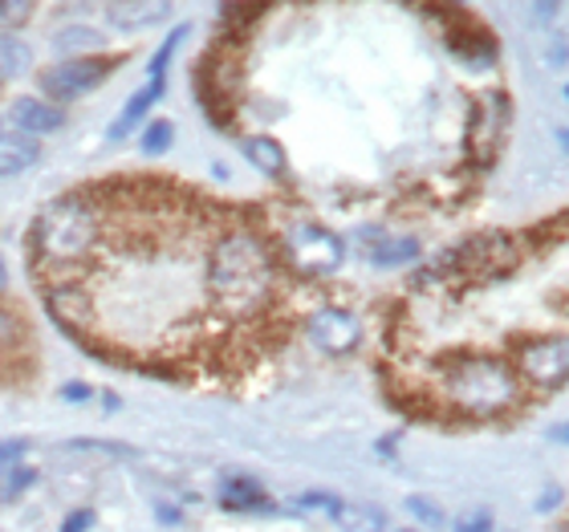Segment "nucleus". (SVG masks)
Instances as JSON below:
<instances>
[{
    "label": "nucleus",
    "mask_w": 569,
    "mask_h": 532,
    "mask_svg": "<svg viewBox=\"0 0 569 532\" xmlns=\"http://www.w3.org/2000/svg\"><path fill=\"white\" fill-rule=\"evenodd\" d=\"M232 220L163 179H114L37 215L29 252L61 330L154 379H224L261 362L264 338L216 293L212 249Z\"/></svg>",
    "instance_id": "f257e3e1"
},
{
    "label": "nucleus",
    "mask_w": 569,
    "mask_h": 532,
    "mask_svg": "<svg viewBox=\"0 0 569 532\" xmlns=\"http://www.w3.org/2000/svg\"><path fill=\"white\" fill-rule=\"evenodd\" d=\"M436 402L448 411H460L463 419H497L509 406H517L525 394V382L517 370H509L500 358L488 354H451L439 362Z\"/></svg>",
    "instance_id": "f03ea898"
},
{
    "label": "nucleus",
    "mask_w": 569,
    "mask_h": 532,
    "mask_svg": "<svg viewBox=\"0 0 569 532\" xmlns=\"http://www.w3.org/2000/svg\"><path fill=\"white\" fill-rule=\"evenodd\" d=\"M284 264L301 277H330L346 257V244L321 224H297L281 244Z\"/></svg>",
    "instance_id": "7ed1b4c3"
},
{
    "label": "nucleus",
    "mask_w": 569,
    "mask_h": 532,
    "mask_svg": "<svg viewBox=\"0 0 569 532\" xmlns=\"http://www.w3.org/2000/svg\"><path fill=\"white\" fill-rule=\"evenodd\" d=\"M517 374L537 391H553L569 382V333H546L517 350Z\"/></svg>",
    "instance_id": "20e7f679"
},
{
    "label": "nucleus",
    "mask_w": 569,
    "mask_h": 532,
    "mask_svg": "<svg viewBox=\"0 0 569 532\" xmlns=\"http://www.w3.org/2000/svg\"><path fill=\"white\" fill-rule=\"evenodd\" d=\"M119 58H70V61H58V66H49L41 73V90L49 98H58V102H73V98L90 94L98 86L107 82L110 73H114Z\"/></svg>",
    "instance_id": "39448f33"
},
{
    "label": "nucleus",
    "mask_w": 569,
    "mask_h": 532,
    "mask_svg": "<svg viewBox=\"0 0 569 532\" xmlns=\"http://www.w3.org/2000/svg\"><path fill=\"white\" fill-rule=\"evenodd\" d=\"M509 122H512V107L500 90L480 98L472 119H468V151H472V159L492 163L497 151L505 147V139H509Z\"/></svg>",
    "instance_id": "423d86ee"
},
{
    "label": "nucleus",
    "mask_w": 569,
    "mask_h": 532,
    "mask_svg": "<svg viewBox=\"0 0 569 532\" xmlns=\"http://www.w3.org/2000/svg\"><path fill=\"white\" fill-rule=\"evenodd\" d=\"M306 333L309 342L318 345V350H326V354H350L362 342V325L346 309H318V313H309Z\"/></svg>",
    "instance_id": "0eeeda50"
},
{
    "label": "nucleus",
    "mask_w": 569,
    "mask_h": 532,
    "mask_svg": "<svg viewBox=\"0 0 569 532\" xmlns=\"http://www.w3.org/2000/svg\"><path fill=\"white\" fill-rule=\"evenodd\" d=\"M107 17L122 33H142L171 17V0H110Z\"/></svg>",
    "instance_id": "6e6552de"
},
{
    "label": "nucleus",
    "mask_w": 569,
    "mask_h": 532,
    "mask_svg": "<svg viewBox=\"0 0 569 532\" xmlns=\"http://www.w3.org/2000/svg\"><path fill=\"white\" fill-rule=\"evenodd\" d=\"M451 53L463 61V66H472V70H488L492 61H497V41L485 33V29H476V24H456L448 37Z\"/></svg>",
    "instance_id": "1a4fd4ad"
},
{
    "label": "nucleus",
    "mask_w": 569,
    "mask_h": 532,
    "mask_svg": "<svg viewBox=\"0 0 569 532\" xmlns=\"http://www.w3.org/2000/svg\"><path fill=\"white\" fill-rule=\"evenodd\" d=\"M12 122H17V131L21 134H53L66 122V114H61V107H53V102H41V98H17L12 102Z\"/></svg>",
    "instance_id": "9d476101"
},
{
    "label": "nucleus",
    "mask_w": 569,
    "mask_h": 532,
    "mask_svg": "<svg viewBox=\"0 0 569 532\" xmlns=\"http://www.w3.org/2000/svg\"><path fill=\"white\" fill-rule=\"evenodd\" d=\"M163 90H167V78H147V86H142L139 94H134L131 102L122 107L119 119L110 122L107 139H110V142H122V139H127V134H131L134 127H139V122H142V114H147V110H151L154 102L163 98Z\"/></svg>",
    "instance_id": "9b49d317"
},
{
    "label": "nucleus",
    "mask_w": 569,
    "mask_h": 532,
    "mask_svg": "<svg viewBox=\"0 0 569 532\" xmlns=\"http://www.w3.org/2000/svg\"><path fill=\"white\" fill-rule=\"evenodd\" d=\"M37 147L33 134H21V131H0V179L4 175H21L24 167L37 163Z\"/></svg>",
    "instance_id": "f8f14e48"
},
{
    "label": "nucleus",
    "mask_w": 569,
    "mask_h": 532,
    "mask_svg": "<svg viewBox=\"0 0 569 532\" xmlns=\"http://www.w3.org/2000/svg\"><path fill=\"white\" fill-rule=\"evenodd\" d=\"M220 500L232 512H273V500H264L261 488L244 480V475H228L224 488H220Z\"/></svg>",
    "instance_id": "ddd939ff"
},
{
    "label": "nucleus",
    "mask_w": 569,
    "mask_h": 532,
    "mask_svg": "<svg viewBox=\"0 0 569 532\" xmlns=\"http://www.w3.org/2000/svg\"><path fill=\"white\" fill-rule=\"evenodd\" d=\"M333 524L342 532H382L387 529V516L375 504H338L333 509Z\"/></svg>",
    "instance_id": "4468645a"
},
{
    "label": "nucleus",
    "mask_w": 569,
    "mask_h": 532,
    "mask_svg": "<svg viewBox=\"0 0 569 532\" xmlns=\"http://www.w3.org/2000/svg\"><path fill=\"white\" fill-rule=\"evenodd\" d=\"M244 154L264 175H284V147L277 139H249L244 142Z\"/></svg>",
    "instance_id": "2eb2a0df"
},
{
    "label": "nucleus",
    "mask_w": 569,
    "mask_h": 532,
    "mask_svg": "<svg viewBox=\"0 0 569 532\" xmlns=\"http://www.w3.org/2000/svg\"><path fill=\"white\" fill-rule=\"evenodd\" d=\"M419 257L416 240H382V244H370V261L379 269H399V264H411Z\"/></svg>",
    "instance_id": "dca6fc26"
},
{
    "label": "nucleus",
    "mask_w": 569,
    "mask_h": 532,
    "mask_svg": "<svg viewBox=\"0 0 569 532\" xmlns=\"http://www.w3.org/2000/svg\"><path fill=\"white\" fill-rule=\"evenodd\" d=\"M29 61H33V53L24 41H17L12 33H0V73H21L29 70Z\"/></svg>",
    "instance_id": "f3484780"
},
{
    "label": "nucleus",
    "mask_w": 569,
    "mask_h": 532,
    "mask_svg": "<svg viewBox=\"0 0 569 532\" xmlns=\"http://www.w3.org/2000/svg\"><path fill=\"white\" fill-rule=\"evenodd\" d=\"M171 139H176V127H171V122H151V127L142 131V151L163 154L167 147H171Z\"/></svg>",
    "instance_id": "a211bd4d"
},
{
    "label": "nucleus",
    "mask_w": 569,
    "mask_h": 532,
    "mask_svg": "<svg viewBox=\"0 0 569 532\" xmlns=\"http://www.w3.org/2000/svg\"><path fill=\"white\" fill-rule=\"evenodd\" d=\"M183 37H188V29H176V33L167 37L163 49H159L151 61V78H167V66H171V58H176V49L183 46Z\"/></svg>",
    "instance_id": "6ab92c4d"
},
{
    "label": "nucleus",
    "mask_w": 569,
    "mask_h": 532,
    "mask_svg": "<svg viewBox=\"0 0 569 532\" xmlns=\"http://www.w3.org/2000/svg\"><path fill=\"white\" fill-rule=\"evenodd\" d=\"M33 12V0H0V29H17V24L29 21Z\"/></svg>",
    "instance_id": "aec40b11"
},
{
    "label": "nucleus",
    "mask_w": 569,
    "mask_h": 532,
    "mask_svg": "<svg viewBox=\"0 0 569 532\" xmlns=\"http://www.w3.org/2000/svg\"><path fill=\"white\" fill-rule=\"evenodd\" d=\"M29 455V439H0V475Z\"/></svg>",
    "instance_id": "412c9836"
},
{
    "label": "nucleus",
    "mask_w": 569,
    "mask_h": 532,
    "mask_svg": "<svg viewBox=\"0 0 569 532\" xmlns=\"http://www.w3.org/2000/svg\"><path fill=\"white\" fill-rule=\"evenodd\" d=\"M456 532H492V516L485 509L463 512L460 521H456Z\"/></svg>",
    "instance_id": "4be33fe9"
},
{
    "label": "nucleus",
    "mask_w": 569,
    "mask_h": 532,
    "mask_svg": "<svg viewBox=\"0 0 569 532\" xmlns=\"http://www.w3.org/2000/svg\"><path fill=\"white\" fill-rule=\"evenodd\" d=\"M21 342V321L12 318L9 309H0V345H17Z\"/></svg>",
    "instance_id": "5701e85b"
},
{
    "label": "nucleus",
    "mask_w": 569,
    "mask_h": 532,
    "mask_svg": "<svg viewBox=\"0 0 569 532\" xmlns=\"http://www.w3.org/2000/svg\"><path fill=\"white\" fill-rule=\"evenodd\" d=\"M411 512H416V516H419V521H427V524H439V521H443V516H439V509H436V504H431V500H411Z\"/></svg>",
    "instance_id": "b1692460"
},
{
    "label": "nucleus",
    "mask_w": 569,
    "mask_h": 532,
    "mask_svg": "<svg viewBox=\"0 0 569 532\" xmlns=\"http://www.w3.org/2000/svg\"><path fill=\"white\" fill-rule=\"evenodd\" d=\"M90 524H94V512L82 509V512H73L70 521L61 524V532H86V529H90Z\"/></svg>",
    "instance_id": "393cba45"
},
{
    "label": "nucleus",
    "mask_w": 569,
    "mask_h": 532,
    "mask_svg": "<svg viewBox=\"0 0 569 532\" xmlns=\"http://www.w3.org/2000/svg\"><path fill=\"white\" fill-rule=\"evenodd\" d=\"M9 472H12V480H9V496H12V492H21L24 484H33V480H37V475H33V472H24V468H9Z\"/></svg>",
    "instance_id": "a878e982"
},
{
    "label": "nucleus",
    "mask_w": 569,
    "mask_h": 532,
    "mask_svg": "<svg viewBox=\"0 0 569 532\" xmlns=\"http://www.w3.org/2000/svg\"><path fill=\"white\" fill-rule=\"evenodd\" d=\"M558 4H561V0H537V21H541V24L553 21V12H558Z\"/></svg>",
    "instance_id": "bb28decb"
},
{
    "label": "nucleus",
    "mask_w": 569,
    "mask_h": 532,
    "mask_svg": "<svg viewBox=\"0 0 569 532\" xmlns=\"http://www.w3.org/2000/svg\"><path fill=\"white\" fill-rule=\"evenodd\" d=\"M553 435H558V439H566V443H569V423H566V426H558V431H553Z\"/></svg>",
    "instance_id": "cd10ccee"
},
{
    "label": "nucleus",
    "mask_w": 569,
    "mask_h": 532,
    "mask_svg": "<svg viewBox=\"0 0 569 532\" xmlns=\"http://www.w3.org/2000/svg\"><path fill=\"white\" fill-rule=\"evenodd\" d=\"M4 281H9V269H4V261H0V289H4Z\"/></svg>",
    "instance_id": "c85d7f7f"
},
{
    "label": "nucleus",
    "mask_w": 569,
    "mask_h": 532,
    "mask_svg": "<svg viewBox=\"0 0 569 532\" xmlns=\"http://www.w3.org/2000/svg\"><path fill=\"white\" fill-rule=\"evenodd\" d=\"M558 139L566 142V151H569V127H566V131H558Z\"/></svg>",
    "instance_id": "c756f323"
},
{
    "label": "nucleus",
    "mask_w": 569,
    "mask_h": 532,
    "mask_svg": "<svg viewBox=\"0 0 569 532\" xmlns=\"http://www.w3.org/2000/svg\"><path fill=\"white\" fill-rule=\"evenodd\" d=\"M566 98H569V86H566Z\"/></svg>",
    "instance_id": "7c9ffc66"
}]
</instances>
